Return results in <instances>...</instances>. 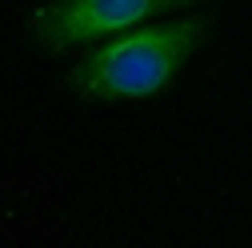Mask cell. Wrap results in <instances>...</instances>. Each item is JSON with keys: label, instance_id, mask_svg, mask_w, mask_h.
I'll return each mask as SVG.
<instances>
[{"label": "cell", "instance_id": "6da1fadb", "mask_svg": "<svg viewBox=\"0 0 252 248\" xmlns=\"http://www.w3.org/2000/svg\"><path fill=\"white\" fill-rule=\"evenodd\" d=\"M204 36L208 16L200 12H176L172 20H152L132 32L108 36L76 56V64L68 68V88L92 104L152 100L172 88Z\"/></svg>", "mask_w": 252, "mask_h": 248}, {"label": "cell", "instance_id": "7a4b0ae2", "mask_svg": "<svg viewBox=\"0 0 252 248\" xmlns=\"http://www.w3.org/2000/svg\"><path fill=\"white\" fill-rule=\"evenodd\" d=\"M192 4L200 0H44L28 16V32L48 52H76Z\"/></svg>", "mask_w": 252, "mask_h": 248}]
</instances>
